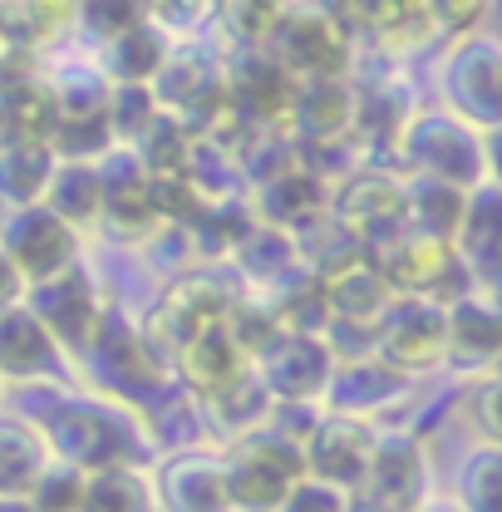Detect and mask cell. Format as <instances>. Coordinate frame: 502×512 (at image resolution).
Instances as JSON below:
<instances>
[{"mask_svg": "<svg viewBox=\"0 0 502 512\" xmlns=\"http://www.w3.org/2000/svg\"><path fill=\"white\" fill-rule=\"evenodd\" d=\"M50 444V458H60L79 473H104V468H138L143 463V429L128 419V409L104 399H60L50 414L35 424Z\"/></svg>", "mask_w": 502, "mask_h": 512, "instance_id": "obj_1", "label": "cell"}, {"mask_svg": "<svg viewBox=\"0 0 502 512\" xmlns=\"http://www.w3.org/2000/svg\"><path fill=\"white\" fill-rule=\"evenodd\" d=\"M493 138L498 133H478L463 119H453L448 109H419L404 124L394 153H399L409 178H434V183L473 192L478 183H498Z\"/></svg>", "mask_w": 502, "mask_h": 512, "instance_id": "obj_2", "label": "cell"}, {"mask_svg": "<svg viewBox=\"0 0 502 512\" xmlns=\"http://www.w3.org/2000/svg\"><path fill=\"white\" fill-rule=\"evenodd\" d=\"M237 301H242V296L232 291L227 276H217V271H188V276H178V281L153 301V311L143 316L138 335H143V345L168 365L192 335H202L207 325H222V320L232 316Z\"/></svg>", "mask_w": 502, "mask_h": 512, "instance_id": "obj_3", "label": "cell"}, {"mask_svg": "<svg viewBox=\"0 0 502 512\" xmlns=\"http://www.w3.org/2000/svg\"><path fill=\"white\" fill-rule=\"evenodd\" d=\"M439 89L448 114L478 133H498L502 124V45L493 30L458 35L439 64Z\"/></svg>", "mask_w": 502, "mask_h": 512, "instance_id": "obj_4", "label": "cell"}, {"mask_svg": "<svg viewBox=\"0 0 502 512\" xmlns=\"http://www.w3.org/2000/svg\"><path fill=\"white\" fill-rule=\"evenodd\" d=\"M266 55L281 64L296 84L306 79H350L360 45L315 5V0H291V10L281 15V25L266 40Z\"/></svg>", "mask_w": 502, "mask_h": 512, "instance_id": "obj_5", "label": "cell"}, {"mask_svg": "<svg viewBox=\"0 0 502 512\" xmlns=\"http://www.w3.org/2000/svg\"><path fill=\"white\" fill-rule=\"evenodd\" d=\"M222 463H227L232 512H276L286 503V493L306 478L301 448L276 439L271 429H256L247 439H237L232 453H222Z\"/></svg>", "mask_w": 502, "mask_h": 512, "instance_id": "obj_6", "label": "cell"}, {"mask_svg": "<svg viewBox=\"0 0 502 512\" xmlns=\"http://www.w3.org/2000/svg\"><path fill=\"white\" fill-rule=\"evenodd\" d=\"M443 345H448V311L434 296H394L384 316L370 325V355L399 370L404 380L443 365Z\"/></svg>", "mask_w": 502, "mask_h": 512, "instance_id": "obj_7", "label": "cell"}, {"mask_svg": "<svg viewBox=\"0 0 502 512\" xmlns=\"http://www.w3.org/2000/svg\"><path fill=\"white\" fill-rule=\"evenodd\" d=\"M79 360H89V365L99 370L104 389H114L119 399L158 404V399L168 394V365L143 345L138 325H133L124 311H114V306H104L99 330H94V340H89V350H84Z\"/></svg>", "mask_w": 502, "mask_h": 512, "instance_id": "obj_8", "label": "cell"}, {"mask_svg": "<svg viewBox=\"0 0 502 512\" xmlns=\"http://www.w3.org/2000/svg\"><path fill=\"white\" fill-rule=\"evenodd\" d=\"M350 242H360L365 252L389 242L394 232H404V178L394 168H355L345 183L330 188V212H325Z\"/></svg>", "mask_w": 502, "mask_h": 512, "instance_id": "obj_9", "label": "cell"}, {"mask_svg": "<svg viewBox=\"0 0 502 512\" xmlns=\"http://www.w3.org/2000/svg\"><path fill=\"white\" fill-rule=\"evenodd\" d=\"M0 256L20 271L25 286H40L79 261V232H69L45 202L10 207V217L0 222Z\"/></svg>", "mask_w": 502, "mask_h": 512, "instance_id": "obj_10", "label": "cell"}, {"mask_svg": "<svg viewBox=\"0 0 502 512\" xmlns=\"http://www.w3.org/2000/svg\"><path fill=\"white\" fill-rule=\"evenodd\" d=\"M99 232L109 242H148L163 222L153 212V178L138 168L133 148H109L99 163Z\"/></svg>", "mask_w": 502, "mask_h": 512, "instance_id": "obj_11", "label": "cell"}, {"mask_svg": "<svg viewBox=\"0 0 502 512\" xmlns=\"http://www.w3.org/2000/svg\"><path fill=\"white\" fill-rule=\"evenodd\" d=\"M30 291V316L45 325V335L60 345V355H84L94 330H99V316H104V301H99V286L94 276L84 271V261H74L69 271L40 281V286H25Z\"/></svg>", "mask_w": 502, "mask_h": 512, "instance_id": "obj_12", "label": "cell"}, {"mask_svg": "<svg viewBox=\"0 0 502 512\" xmlns=\"http://www.w3.org/2000/svg\"><path fill=\"white\" fill-rule=\"evenodd\" d=\"M261 389L271 394V404H320L325 384L335 375V355L325 345V335H276L256 360H251Z\"/></svg>", "mask_w": 502, "mask_h": 512, "instance_id": "obj_13", "label": "cell"}, {"mask_svg": "<svg viewBox=\"0 0 502 512\" xmlns=\"http://www.w3.org/2000/svg\"><path fill=\"white\" fill-rule=\"evenodd\" d=\"M375 429L365 419H345V414H320V424L311 429V439L301 448L306 458V478L330 483L340 493H360L365 473H370V453H375Z\"/></svg>", "mask_w": 502, "mask_h": 512, "instance_id": "obj_14", "label": "cell"}, {"mask_svg": "<svg viewBox=\"0 0 502 512\" xmlns=\"http://www.w3.org/2000/svg\"><path fill=\"white\" fill-rule=\"evenodd\" d=\"M222 79L232 94V109L251 128H281L291 119V99H296V79L271 60L266 50H237L232 60H222Z\"/></svg>", "mask_w": 502, "mask_h": 512, "instance_id": "obj_15", "label": "cell"}, {"mask_svg": "<svg viewBox=\"0 0 502 512\" xmlns=\"http://www.w3.org/2000/svg\"><path fill=\"white\" fill-rule=\"evenodd\" d=\"M429 498V458L414 434H379L370 453V473L360 483V503L384 512H414Z\"/></svg>", "mask_w": 502, "mask_h": 512, "instance_id": "obj_16", "label": "cell"}, {"mask_svg": "<svg viewBox=\"0 0 502 512\" xmlns=\"http://www.w3.org/2000/svg\"><path fill=\"white\" fill-rule=\"evenodd\" d=\"M158 512H232L227 463L207 448H178L153 478Z\"/></svg>", "mask_w": 502, "mask_h": 512, "instance_id": "obj_17", "label": "cell"}, {"mask_svg": "<svg viewBox=\"0 0 502 512\" xmlns=\"http://www.w3.org/2000/svg\"><path fill=\"white\" fill-rule=\"evenodd\" d=\"M453 256L458 266L473 276L478 291H498V271H502V192L498 183H478L468 192V207H463V222L453 232Z\"/></svg>", "mask_w": 502, "mask_h": 512, "instance_id": "obj_18", "label": "cell"}, {"mask_svg": "<svg viewBox=\"0 0 502 512\" xmlns=\"http://www.w3.org/2000/svg\"><path fill=\"white\" fill-rule=\"evenodd\" d=\"M60 124L50 79L35 69V60H15L0 79V133L5 143H50Z\"/></svg>", "mask_w": 502, "mask_h": 512, "instance_id": "obj_19", "label": "cell"}, {"mask_svg": "<svg viewBox=\"0 0 502 512\" xmlns=\"http://www.w3.org/2000/svg\"><path fill=\"white\" fill-rule=\"evenodd\" d=\"M247 370H251V355L237 345V335L227 330V320L222 325H207L202 335H192L188 345L173 355V375H178V384L188 389L197 404L212 399V394H222L227 384H237Z\"/></svg>", "mask_w": 502, "mask_h": 512, "instance_id": "obj_20", "label": "cell"}, {"mask_svg": "<svg viewBox=\"0 0 502 512\" xmlns=\"http://www.w3.org/2000/svg\"><path fill=\"white\" fill-rule=\"evenodd\" d=\"M448 311V345H443V360L468 370V375H493L498 365V350H502V316H498V301L488 291H473Z\"/></svg>", "mask_w": 502, "mask_h": 512, "instance_id": "obj_21", "label": "cell"}, {"mask_svg": "<svg viewBox=\"0 0 502 512\" xmlns=\"http://www.w3.org/2000/svg\"><path fill=\"white\" fill-rule=\"evenodd\" d=\"M325 212H330V188H325L320 178H311L301 163L286 168V173H276L271 183H261V188H256V202H251V217H256V222L281 227V232H291L296 242L306 237V227H320V222H325Z\"/></svg>", "mask_w": 502, "mask_h": 512, "instance_id": "obj_22", "label": "cell"}, {"mask_svg": "<svg viewBox=\"0 0 502 512\" xmlns=\"http://www.w3.org/2000/svg\"><path fill=\"white\" fill-rule=\"evenodd\" d=\"M404 394H409V380L399 370L379 365L375 355H360V360H335V375H330L320 399L330 404V414H345V419H365L370 424V414L389 409Z\"/></svg>", "mask_w": 502, "mask_h": 512, "instance_id": "obj_23", "label": "cell"}, {"mask_svg": "<svg viewBox=\"0 0 502 512\" xmlns=\"http://www.w3.org/2000/svg\"><path fill=\"white\" fill-rule=\"evenodd\" d=\"M419 114L414 89L404 79H375L370 89H355V119H350V138L365 153V163L375 153H394L404 124Z\"/></svg>", "mask_w": 502, "mask_h": 512, "instance_id": "obj_24", "label": "cell"}, {"mask_svg": "<svg viewBox=\"0 0 502 512\" xmlns=\"http://www.w3.org/2000/svg\"><path fill=\"white\" fill-rule=\"evenodd\" d=\"M173 45L178 40L168 30H158L153 20H143V25H133V30L114 35V40H99L94 69L104 74L109 89H148L153 74L163 69V60L173 55Z\"/></svg>", "mask_w": 502, "mask_h": 512, "instance_id": "obj_25", "label": "cell"}, {"mask_svg": "<svg viewBox=\"0 0 502 512\" xmlns=\"http://www.w3.org/2000/svg\"><path fill=\"white\" fill-rule=\"evenodd\" d=\"M315 281H320V296H325L330 320H340V325L370 330V325L384 316V306L394 301V291L384 286V276L375 271L370 252L350 256L345 266H335V271H325V276H315Z\"/></svg>", "mask_w": 502, "mask_h": 512, "instance_id": "obj_26", "label": "cell"}, {"mask_svg": "<svg viewBox=\"0 0 502 512\" xmlns=\"http://www.w3.org/2000/svg\"><path fill=\"white\" fill-rule=\"evenodd\" d=\"M60 365V345L45 335L25 301L0 311V380H55Z\"/></svg>", "mask_w": 502, "mask_h": 512, "instance_id": "obj_27", "label": "cell"}, {"mask_svg": "<svg viewBox=\"0 0 502 512\" xmlns=\"http://www.w3.org/2000/svg\"><path fill=\"white\" fill-rule=\"evenodd\" d=\"M74 30V0H0V40L15 60L55 50Z\"/></svg>", "mask_w": 502, "mask_h": 512, "instance_id": "obj_28", "label": "cell"}, {"mask_svg": "<svg viewBox=\"0 0 502 512\" xmlns=\"http://www.w3.org/2000/svg\"><path fill=\"white\" fill-rule=\"evenodd\" d=\"M350 119H355V84L350 79H306V84H296L286 133L296 143L340 138V133H350Z\"/></svg>", "mask_w": 502, "mask_h": 512, "instance_id": "obj_29", "label": "cell"}, {"mask_svg": "<svg viewBox=\"0 0 502 512\" xmlns=\"http://www.w3.org/2000/svg\"><path fill=\"white\" fill-rule=\"evenodd\" d=\"M45 468H50V444L35 429V419L0 414V498H30Z\"/></svg>", "mask_w": 502, "mask_h": 512, "instance_id": "obj_30", "label": "cell"}, {"mask_svg": "<svg viewBox=\"0 0 502 512\" xmlns=\"http://www.w3.org/2000/svg\"><path fill=\"white\" fill-rule=\"evenodd\" d=\"M468 192L434 183V178H404V227L434 237V242H453L458 222H463Z\"/></svg>", "mask_w": 502, "mask_h": 512, "instance_id": "obj_31", "label": "cell"}, {"mask_svg": "<svg viewBox=\"0 0 502 512\" xmlns=\"http://www.w3.org/2000/svg\"><path fill=\"white\" fill-rule=\"evenodd\" d=\"M55 153L50 143H0V202L10 207H35L50 178H55Z\"/></svg>", "mask_w": 502, "mask_h": 512, "instance_id": "obj_32", "label": "cell"}, {"mask_svg": "<svg viewBox=\"0 0 502 512\" xmlns=\"http://www.w3.org/2000/svg\"><path fill=\"white\" fill-rule=\"evenodd\" d=\"M296 261H301V242L291 232H281V227H266V222H251L242 247L232 252V266L247 276L256 291H266L271 281H281Z\"/></svg>", "mask_w": 502, "mask_h": 512, "instance_id": "obj_33", "label": "cell"}, {"mask_svg": "<svg viewBox=\"0 0 502 512\" xmlns=\"http://www.w3.org/2000/svg\"><path fill=\"white\" fill-rule=\"evenodd\" d=\"M69 232L99 222V168L94 163H55V178L40 197Z\"/></svg>", "mask_w": 502, "mask_h": 512, "instance_id": "obj_34", "label": "cell"}, {"mask_svg": "<svg viewBox=\"0 0 502 512\" xmlns=\"http://www.w3.org/2000/svg\"><path fill=\"white\" fill-rule=\"evenodd\" d=\"M202 409L212 414V424H217L227 439H247V434H256V429L266 424V414H271V394L261 389L256 370H247L242 380L227 384L222 394L202 399Z\"/></svg>", "mask_w": 502, "mask_h": 512, "instance_id": "obj_35", "label": "cell"}, {"mask_svg": "<svg viewBox=\"0 0 502 512\" xmlns=\"http://www.w3.org/2000/svg\"><path fill=\"white\" fill-rule=\"evenodd\" d=\"M50 79V94H55V109H60V124H84V119H104L109 109V84L94 64H60Z\"/></svg>", "mask_w": 502, "mask_h": 512, "instance_id": "obj_36", "label": "cell"}, {"mask_svg": "<svg viewBox=\"0 0 502 512\" xmlns=\"http://www.w3.org/2000/svg\"><path fill=\"white\" fill-rule=\"evenodd\" d=\"M251 207L242 197H227V202H207L202 217L188 227L192 247L207 256V261H232V252L242 247V237L251 232Z\"/></svg>", "mask_w": 502, "mask_h": 512, "instance_id": "obj_37", "label": "cell"}, {"mask_svg": "<svg viewBox=\"0 0 502 512\" xmlns=\"http://www.w3.org/2000/svg\"><path fill=\"white\" fill-rule=\"evenodd\" d=\"M79 512H158V498L138 468H104L84 478Z\"/></svg>", "mask_w": 502, "mask_h": 512, "instance_id": "obj_38", "label": "cell"}, {"mask_svg": "<svg viewBox=\"0 0 502 512\" xmlns=\"http://www.w3.org/2000/svg\"><path fill=\"white\" fill-rule=\"evenodd\" d=\"M188 143H192V128L178 114H163L158 109L148 119V128L133 138V158H138V168L148 178H173L183 168V158H188Z\"/></svg>", "mask_w": 502, "mask_h": 512, "instance_id": "obj_39", "label": "cell"}, {"mask_svg": "<svg viewBox=\"0 0 502 512\" xmlns=\"http://www.w3.org/2000/svg\"><path fill=\"white\" fill-rule=\"evenodd\" d=\"M178 178H183L202 202H227V197H237V178H242V173H237V158H232L227 148H217L212 138H197V133H192L188 158H183Z\"/></svg>", "mask_w": 502, "mask_h": 512, "instance_id": "obj_40", "label": "cell"}, {"mask_svg": "<svg viewBox=\"0 0 502 512\" xmlns=\"http://www.w3.org/2000/svg\"><path fill=\"white\" fill-rule=\"evenodd\" d=\"M463 512H502V448L483 444L463 458V473H458V498Z\"/></svg>", "mask_w": 502, "mask_h": 512, "instance_id": "obj_41", "label": "cell"}, {"mask_svg": "<svg viewBox=\"0 0 502 512\" xmlns=\"http://www.w3.org/2000/svg\"><path fill=\"white\" fill-rule=\"evenodd\" d=\"M148 20V0H74V25H84L94 40H114Z\"/></svg>", "mask_w": 502, "mask_h": 512, "instance_id": "obj_42", "label": "cell"}, {"mask_svg": "<svg viewBox=\"0 0 502 512\" xmlns=\"http://www.w3.org/2000/svg\"><path fill=\"white\" fill-rule=\"evenodd\" d=\"M158 114L153 94L148 89H109V109H104V124L114 148H133V138L148 128V119Z\"/></svg>", "mask_w": 502, "mask_h": 512, "instance_id": "obj_43", "label": "cell"}, {"mask_svg": "<svg viewBox=\"0 0 502 512\" xmlns=\"http://www.w3.org/2000/svg\"><path fill=\"white\" fill-rule=\"evenodd\" d=\"M84 478L79 468H69L60 458H50V468L40 473V483L30 488V508L35 512H79L84 503Z\"/></svg>", "mask_w": 502, "mask_h": 512, "instance_id": "obj_44", "label": "cell"}, {"mask_svg": "<svg viewBox=\"0 0 502 512\" xmlns=\"http://www.w3.org/2000/svg\"><path fill=\"white\" fill-rule=\"evenodd\" d=\"M197 409H192L188 394H163L158 404H148V429L163 439V444H183L188 448L197 439V419H192Z\"/></svg>", "mask_w": 502, "mask_h": 512, "instance_id": "obj_45", "label": "cell"}, {"mask_svg": "<svg viewBox=\"0 0 502 512\" xmlns=\"http://www.w3.org/2000/svg\"><path fill=\"white\" fill-rule=\"evenodd\" d=\"M424 10H429V20H434V30L439 35H473V30H483V15L493 10V0H424Z\"/></svg>", "mask_w": 502, "mask_h": 512, "instance_id": "obj_46", "label": "cell"}, {"mask_svg": "<svg viewBox=\"0 0 502 512\" xmlns=\"http://www.w3.org/2000/svg\"><path fill=\"white\" fill-rule=\"evenodd\" d=\"M276 512H350V493H340L330 483H315V478H301Z\"/></svg>", "mask_w": 502, "mask_h": 512, "instance_id": "obj_47", "label": "cell"}, {"mask_svg": "<svg viewBox=\"0 0 502 512\" xmlns=\"http://www.w3.org/2000/svg\"><path fill=\"white\" fill-rule=\"evenodd\" d=\"M468 419L483 434V444H498V375H478V384L468 389Z\"/></svg>", "mask_w": 502, "mask_h": 512, "instance_id": "obj_48", "label": "cell"}, {"mask_svg": "<svg viewBox=\"0 0 502 512\" xmlns=\"http://www.w3.org/2000/svg\"><path fill=\"white\" fill-rule=\"evenodd\" d=\"M25 301V281H20V271L0 256V311H10V306H20Z\"/></svg>", "mask_w": 502, "mask_h": 512, "instance_id": "obj_49", "label": "cell"}, {"mask_svg": "<svg viewBox=\"0 0 502 512\" xmlns=\"http://www.w3.org/2000/svg\"><path fill=\"white\" fill-rule=\"evenodd\" d=\"M414 512H463V508H458L453 498H424V503H419Z\"/></svg>", "mask_w": 502, "mask_h": 512, "instance_id": "obj_50", "label": "cell"}, {"mask_svg": "<svg viewBox=\"0 0 502 512\" xmlns=\"http://www.w3.org/2000/svg\"><path fill=\"white\" fill-rule=\"evenodd\" d=\"M0 512H35L30 498H0Z\"/></svg>", "mask_w": 502, "mask_h": 512, "instance_id": "obj_51", "label": "cell"}, {"mask_svg": "<svg viewBox=\"0 0 502 512\" xmlns=\"http://www.w3.org/2000/svg\"><path fill=\"white\" fill-rule=\"evenodd\" d=\"M10 64H15V55H10V50H5V40H0V79H5V69H10Z\"/></svg>", "mask_w": 502, "mask_h": 512, "instance_id": "obj_52", "label": "cell"}, {"mask_svg": "<svg viewBox=\"0 0 502 512\" xmlns=\"http://www.w3.org/2000/svg\"><path fill=\"white\" fill-rule=\"evenodd\" d=\"M350 512H384V508H375V503H355V498H350Z\"/></svg>", "mask_w": 502, "mask_h": 512, "instance_id": "obj_53", "label": "cell"}, {"mask_svg": "<svg viewBox=\"0 0 502 512\" xmlns=\"http://www.w3.org/2000/svg\"><path fill=\"white\" fill-rule=\"evenodd\" d=\"M153 5H163V0H148V10H153Z\"/></svg>", "mask_w": 502, "mask_h": 512, "instance_id": "obj_54", "label": "cell"}, {"mask_svg": "<svg viewBox=\"0 0 502 512\" xmlns=\"http://www.w3.org/2000/svg\"><path fill=\"white\" fill-rule=\"evenodd\" d=\"M0 143H5V133H0Z\"/></svg>", "mask_w": 502, "mask_h": 512, "instance_id": "obj_55", "label": "cell"}, {"mask_svg": "<svg viewBox=\"0 0 502 512\" xmlns=\"http://www.w3.org/2000/svg\"><path fill=\"white\" fill-rule=\"evenodd\" d=\"M0 389H5V380H0Z\"/></svg>", "mask_w": 502, "mask_h": 512, "instance_id": "obj_56", "label": "cell"}]
</instances>
